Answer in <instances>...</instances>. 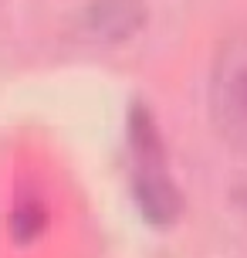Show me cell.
I'll return each instance as SVG.
<instances>
[{"label": "cell", "instance_id": "1", "mask_svg": "<svg viewBox=\"0 0 247 258\" xmlns=\"http://www.w3.org/2000/svg\"><path fill=\"white\" fill-rule=\"evenodd\" d=\"M129 153H132V197L143 221L153 228H169L183 211V194L169 177L166 146L159 126L146 105L129 109Z\"/></svg>", "mask_w": 247, "mask_h": 258}, {"label": "cell", "instance_id": "2", "mask_svg": "<svg viewBox=\"0 0 247 258\" xmlns=\"http://www.w3.org/2000/svg\"><path fill=\"white\" fill-rule=\"evenodd\" d=\"M207 102L217 136L247 156V31H237L220 44L210 72Z\"/></svg>", "mask_w": 247, "mask_h": 258}, {"label": "cell", "instance_id": "3", "mask_svg": "<svg viewBox=\"0 0 247 258\" xmlns=\"http://www.w3.org/2000/svg\"><path fill=\"white\" fill-rule=\"evenodd\" d=\"M85 24L102 41H126L146 24L143 0H91L85 11Z\"/></svg>", "mask_w": 247, "mask_h": 258}, {"label": "cell", "instance_id": "4", "mask_svg": "<svg viewBox=\"0 0 247 258\" xmlns=\"http://www.w3.org/2000/svg\"><path fill=\"white\" fill-rule=\"evenodd\" d=\"M14 234L17 238H34V234L44 228V211H41L38 204H31V201H24V207H17V214H14Z\"/></svg>", "mask_w": 247, "mask_h": 258}]
</instances>
